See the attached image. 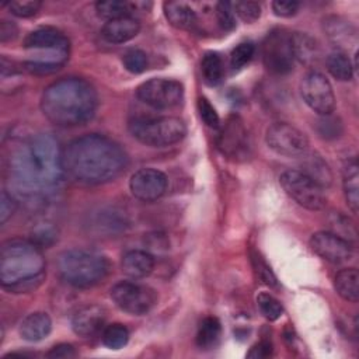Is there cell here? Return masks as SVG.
Here are the masks:
<instances>
[{"label":"cell","mask_w":359,"mask_h":359,"mask_svg":"<svg viewBox=\"0 0 359 359\" xmlns=\"http://www.w3.org/2000/svg\"><path fill=\"white\" fill-rule=\"evenodd\" d=\"M10 180L24 195H41L56 188L65 172L63 149L50 133L24 140L10 156Z\"/></svg>","instance_id":"obj_1"},{"label":"cell","mask_w":359,"mask_h":359,"mask_svg":"<svg viewBox=\"0 0 359 359\" xmlns=\"http://www.w3.org/2000/svg\"><path fill=\"white\" fill-rule=\"evenodd\" d=\"M128 165L125 150L112 139L88 133L63 149L65 172L74 181L100 185L115 180Z\"/></svg>","instance_id":"obj_2"},{"label":"cell","mask_w":359,"mask_h":359,"mask_svg":"<svg viewBox=\"0 0 359 359\" xmlns=\"http://www.w3.org/2000/svg\"><path fill=\"white\" fill-rule=\"evenodd\" d=\"M98 105L95 88L84 79L63 77L41 95V111L56 126L69 128L90 121Z\"/></svg>","instance_id":"obj_3"},{"label":"cell","mask_w":359,"mask_h":359,"mask_svg":"<svg viewBox=\"0 0 359 359\" xmlns=\"http://www.w3.org/2000/svg\"><path fill=\"white\" fill-rule=\"evenodd\" d=\"M45 258L29 240L13 238L0 248V282L10 293H29L45 280Z\"/></svg>","instance_id":"obj_4"},{"label":"cell","mask_w":359,"mask_h":359,"mask_svg":"<svg viewBox=\"0 0 359 359\" xmlns=\"http://www.w3.org/2000/svg\"><path fill=\"white\" fill-rule=\"evenodd\" d=\"M56 266L66 283L74 287H91L107 276L109 264L100 252L73 248L57 257Z\"/></svg>","instance_id":"obj_5"},{"label":"cell","mask_w":359,"mask_h":359,"mask_svg":"<svg viewBox=\"0 0 359 359\" xmlns=\"http://www.w3.org/2000/svg\"><path fill=\"white\" fill-rule=\"evenodd\" d=\"M128 129L137 142L151 147L175 144L187 135L184 121L177 116L135 118L129 122Z\"/></svg>","instance_id":"obj_6"},{"label":"cell","mask_w":359,"mask_h":359,"mask_svg":"<svg viewBox=\"0 0 359 359\" xmlns=\"http://www.w3.org/2000/svg\"><path fill=\"white\" fill-rule=\"evenodd\" d=\"M24 48L35 52L32 62L59 70L69 56L67 36L52 27H41L29 32L24 39Z\"/></svg>","instance_id":"obj_7"},{"label":"cell","mask_w":359,"mask_h":359,"mask_svg":"<svg viewBox=\"0 0 359 359\" xmlns=\"http://www.w3.org/2000/svg\"><path fill=\"white\" fill-rule=\"evenodd\" d=\"M279 182L283 191L300 206L309 210H321L327 205L324 188L299 170H286Z\"/></svg>","instance_id":"obj_8"},{"label":"cell","mask_w":359,"mask_h":359,"mask_svg":"<svg viewBox=\"0 0 359 359\" xmlns=\"http://www.w3.org/2000/svg\"><path fill=\"white\" fill-rule=\"evenodd\" d=\"M112 302L125 313L143 316L157 303V292L146 285L135 282H119L111 287Z\"/></svg>","instance_id":"obj_9"},{"label":"cell","mask_w":359,"mask_h":359,"mask_svg":"<svg viewBox=\"0 0 359 359\" xmlns=\"http://www.w3.org/2000/svg\"><path fill=\"white\" fill-rule=\"evenodd\" d=\"M262 60L268 72L273 74H286L293 69L292 34L285 29L271 31L262 43Z\"/></svg>","instance_id":"obj_10"},{"label":"cell","mask_w":359,"mask_h":359,"mask_svg":"<svg viewBox=\"0 0 359 359\" xmlns=\"http://www.w3.org/2000/svg\"><path fill=\"white\" fill-rule=\"evenodd\" d=\"M137 98L156 109L177 107L184 98V87L180 81L154 77L142 83L136 90Z\"/></svg>","instance_id":"obj_11"},{"label":"cell","mask_w":359,"mask_h":359,"mask_svg":"<svg viewBox=\"0 0 359 359\" xmlns=\"http://www.w3.org/2000/svg\"><path fill=\"white\" fill-rule=\"evenodd\" d=\"M265 142L272 151L283 157H300L309 149L307 136L287 122L269 125L265 132Z\"/></svg>","instance_id":"obj_12"},{"label":"cell","mask_w":359,"mask_h":359,"mask_svg":"<svg viewBox=\"0 0 359 359\" xmlns=\"http://www.w3.org/2000/svg\"><path fill=\"white\" fill-rule=\"evenodd\" d=\"M300 94L303 101L320 116L330 115L335 109L332 86L320 72H310L302 79Z\"/></svg>","instance_id":"obj_13"},{"label":"cell","mask_w":359,"mask_h":359,"mask_svg":"<svg viewBox=\"0 0 359 359\" xmlns=\"http://www.w3.org/2000/svg\"><path fill=\"white\" fill-rule=\"evenodd\" d=\"M310 248L331 264H342L352 258L353 245L331 231H317L310 237Z\"/></svg>","instance_id":"obj_14"},{"label":"cell","mask_w":359,"mask_h":359,"mask_svg":"<svg viewBox=\"0 0 359 359\" xmlns=\"http://www.w3.org/2000/svg\"><path fill=\"white\" fill-rule=\"evenodd\" d=\"M129 188L135 198L143 202H153L164 195L167 177L156 168H140L132 174Z\"/></svg>","instance_id":"obj_15"},{"label":"cell","mask_w":359,"mask_h":359,"mask_svg":"<svg viewBox=\"0 0 359 359\" xmlns=\"http://www.w3.org/2000/svg\"><path fill=\"white\" fill-rule=\"evenodd\" d=\"M217 147L227 157H243L248 149V133L238 116H231L222 126L217 136Z\"/></svg>","instance_id":"obj_16"},{"label":"cell","mask_w":359,"mask_h":359,"mask_svg":"<svg viewBox=\"0 0 359 359\" xmlns=\"http://www.w3.org/2000/svg\"><path fill=\"white\" fill-rule=\"evenodd\" d=\"M105 323V310L98 304L79 309L72 318V330L79 337L87 338L97 334Z\"/></svg>","instance_id":"obj_17"},{"label":"cell","mask_w":359,"mask_h":359,"mask_svg":"<svg viewBox=\"0 0 359 359\" xmlns=\"http://www.w3.org/2000/svg\"><path fill=\"white\" fill-rule=\"evenodd\" d=\"M140 31V22L133 15L109 20L102 25L101 35L109 43H123L133 39Z\"/></svg>","instance_id":"obj_18"},{"label":"cell","mask_w":359,"mask_h":359,"mask_svg":"<svg viewBox=\"0 0 359 359\" xmlns=\"http://www.w3.org/2000/svg\"><path fill=\"white\" fill-rule=\"evenodd\" d=\"M125 275L133 279L149 276L154 269V257L149 251L130 250L122 257L121 262Z\"/></svg>","instance_id":"obj_19"},{"label":"cell","mask_w":359,"mask_h":359,"mask_svg":"<svg viewBox=\"0 0 359 359\" xmlns=\"http://www.w3.org/2000/svg\"><path fill=\"white\" fill-rule=\"evenodd\" d=\"M52 330V320L43 311H35L28 314L18 327V332L22 339L29 342H38L49 335Z\"/></svg>","instance_id":"obj_20"},{"label":"cell","mask_w":359,"mask_h":359,"mask_svg":"<svg viewBox=\"0 0 359 359\" xmlns=\"http://www.w3.org/2000/svg\"><path fill=\"white\" fill-rule=\"evenodd\" d=\"M293 56L303 65H313L320 56V48L317 41L304 32L292 34Z\"/></svg>","instance_id":"obj_21"},{"label":"cell","mask_w":359,"mask_h":359,"mask_svg":"<svg viewBox=\"0 0 359 359\" xmlns=\"http://www.w3.org/2000/svg\"><path fill=\"white\" fill-rule=\"evenodd\" d=\"M335 292L348 302L356 303L359 299V272L356 268L341 269L334 278Z\"/></svg>","instance_id":"obj_22"},{"label":"cell","mask_w":359,"mask_h":359,"mask_svg":"<svg viewBox=\"0 0 359 359\" xmlns=\"http://www.w3.org/2000/svg\"><path fill=\"white\" fill-rule=\"evenodd\" d=\"M164 15L168 22L180 29L191 28L196 22L195 11L185 3L167 1L164 3Z\"/></svg>","instance_id":"obj_23"},{"label":"cell","mask_w":359,"mask_h":359,"mask_svg":"<svg viewBox=\"0 0 359 359\" xmlns=\"http://www.w3.org/2000/svg\"><path fill=\"white\" fill-rule=\"evenodd\" d=\"M344 194L352 213L359 210V174L356 160H351L344 167Z\"/></svg>","instance_id":"obj_24"},{"label":"cell","mask_w":359,"mask_h":359,"mask_svg":"<svg viewBox=\"0 0 359 359\" xmlns=\"http://www.w3.org/2000/svg\"><path fill=\"white\" fill-rule=\"evenodd\" d=\"M302 172L314 180L318 185L330 187L332 182V172L328 167V164L318 156V154H310L306 156V160L303 163Z\"/></svg>","instance_id":"obj_25"},{"label":"cell","mask_w":359,"mask_h":359,"mask_svg":"<svg viewBox=\"0 0 359 359\" xmlns=\"http://www.w3.org/2000/svg\"><path fill=\"white\" fill-rule=\"evenodd\" d=\"M222 334V325L220 321L216 317H205L196 332V345L201 349H210L216 346V344L220 339Z\"/></svg>","instance_id":"obj_26"},{"label":"cell","mask_w":359,"mask_h":359,"mask_svg":"<svg viewBox=\"0 0 359 359\" xmlns=\"http://www.w3.org/2000/svg\"><path fill=\"white\" fill-rule=\"evenodd\" d=\"M327 69L339 81H349L353 76V66L346 53L335 50L327 57Z\"/></svg>","instance_id":"obj_27"},{"label":"cell","mask_w":359,"mask_h":359,"mask_svg":"<svg viewBox=\"0 0 359 359\" xmlns=\"http://www.w3.org/2000/svg\"><path fill=\"white\" fill-rule=\"evenodd\" d=\"M203 80L209 86H217L223 79V62L216 52H206L201 60Z\"/></svg>","instance_id":"obj_28"},{"label":"cell","mask_w":359,"mask_h":359,"mask_svg":"<svg viewBox=\"0 0 359 359\" xmlns=\"http://www.w3.org/2000/svg\"><path fill=\"white\" fill-rule=\"evenodd\" d=\"M97 14L101 18H105L107 21L132 15L133 4L129 1H121V0H102L95 3Z\"/></svg>","instance_id":"obj_29"},{"label":"cell","mask_w":359,"mask_h":359,"mask_svg":"<svg viewBox=\"0 0 359 359\" xmlns=\"http://www.w3.org/2000/svg\"><path fill=\"white\" fill-rule=\"evenodd\" d=\"M102 344L109 349H121L129 341V331L123 324L114 323L104 328L102 331Z\"/></svg>","instance_id":"obj_30"},{"label":"cell","mask_w":359,"mask_h":359,"mask_svg":"<svg viewBox=\"0 0 359 359\" xmlns=\"http://www.w3.org/2000/svg\"><path fill=\"white\" fill-rule=\"evenodd\" d=\"M328 223L331 227V233L339 236L341 238L349 241L351 244L356 241V227L349 217L341 213H332L330 216Z\"/></svg>","instance_id":"obj_31"},{"label":"cell","mask_w":359,"mask_h":359,"mask_svg":"<svg viewBox=\"0 0 359 359\" xmlns=\"http://www.w3.org/2000/svg\"><path fill=\"white\" fill-rule=\"evenodd\" d=\"M250 257H251V264H252V268H254V272H255L257 278L264 285H266L269 287L278 286V279H276L273 271L266 264V261L261 257V254L258 251H251Z\"/></svg>","instance_id":"obj_32"},{"label":"cell","mask_w":359,"mask_h":359,"mask_svg":"<svg viewBox=\"0 0 359 359\" xmlns=\"http://www.w3.org/2000/svg\"><path fill=\"white\" fill-rule=\"evenodd\" d=\"M257 304L261 314L269 321L278 320L283 313V307L279 303V300L269 293H259L257 296Z\"/></svg>","instance_id":"obj_33"},{"label":"cell","mask_w":359,"mask_h":359,"mask_svg":"<svg viewBox=\"0 0 359 359\" xmlns=\"http://www.w3.org/2000/svg\"><path fill=\"white\" fill-rule=\"evenodd\" d=\"M122 63L128 72H130L133 74H139L147 69L149 60H147V55L143 50L129 49L123 53Z\"/></svg>","instance_id":"obj_34"},{"label":"cell","mask_w":359,"mask_h":359,"mask_svg":"<svg viewBox=\"0 0 359 359\" xmlns=\"http://www.w3.org/2000/svg\"><path fill=\"white\" fill-rule=\"evenodd\" d=\"M316 130L323 139H335L342 133V122L332 114L323 115L316 123Z\"/></svg>","instance_id":"obj_35"},{"label":"cell","mask_w":359,"mask_h":359,"mask_svg":"<svg viewBox=\"0 0 359 359\" xmlns=\"http://www.w3.org/2000/svg\"><path fill=\"white\" fill-rule=\"evenodd\" d=\"M254 45L251 42H241L238 43L230 53V66L234 70L244 67L254 56Z\"/></svg>","instance_id":"obj_36"},{"label":"cell","mask_w":359,"mask_h":359,"mask_svg":"<svg viewBox=\"0 0 359 359\" xmlns=\"http://www.w3.org/2000/svg\"><path fill=\"white\" fill-rule=\"evenodd\" d=\"M7 6L13 15L27 18L35 15L39 11L42 3L38 0H13Z\"/></svg>","instance_id":"obj_37"},{"label":"cell","mask_w":359,"mask_h":359,"mask_svg":"<svg viewBox=\"0 0 359 359\" xmlns=\"http://www.w3.org/2000/svg\"><path fill=\"white\" fill-rule=\"evenodd\" d=\"M233 11L245 22H254L261 17V6L257 1H236Z\"/></svg>","instance_id":"obj_38"},{"label":"cell","mask_w":359,"mask_h":359,"mask_svg":"<svg viewBox=\"0 0 359 359\" xmlns=\"http://www.w3.org/2000/svg\"><path fill=\"white\" fill-rule=\"evenodd\" d=\"M216 18L222 29L224 31H231L236 27V20H234V11L231 3L227 1H220L216 4Z\"/></svg>","instance_id":"obj_39"},{"label":"cell","mask_w":359,"mask_h":359,"mask_svg":"<svg viewBox=\"0 0 359 359\" xmlns=\"http://www.w3.org/2000/svg\"><path fill=\"white\" fill-rule=\"evenodd\" d=\"M198 111H199V116L203 121V123L209 128H215L217 129L220 126V119L219 115L216 112V109L213 108V105L203 97L198 98Z\"/></svg>","instance_id":"obj_40"},{"label":"cell","mask_w":359,"mask_h":359,"mask_svg":"<svg viewBox=\"0 0 359 359\" xmlns=\"http://www.w3.org/2000/svg\"><path fill=\"white\" fill-rule=\"evenodd\" d=\"M327 25H328L327 34H328V36H330L334 42L339 43L342 39H344V41L349 39V28H351L349 24H348V25H346V24H342L338 18H334L332 22L327 21Z\"/></svg>","instance_id":"obj_41"},{"label":"cell","mask_w":359,"mask_h":359,"mask_svg":"<svg viewBox=\"0 0 359 359\" xmlns=\"http://www.w3.org/2000/svg\"><path fill=\"white\" fill-rule=\"evenodd\" d=\"M17 209V201L11 194L7 191H1V198H0V223L4 224L15 212Z\"/></svg>","instance_id":"obj_42"},{"label":"cell","mask_w":359,"mask_h":359,"mask_svg":"<svg viewBox=\"0 0 359 359\" xmlns=\"http://www.w3.org/2000/svg\"><path fill=\"white\" fill-rule=\"evenodd\" d=\"M300 4L292 0H275L272 3V10L278 17H292L299 11Z\"/></svg>","instance_id":"obj_43"},{"label":"cell","mask_w":359,"mask_h":359,"mask_svg":"<svg viewBox=\"0 0 359 359\" xmlns=\"http://www.w3.org/2000/svg\"><path fill=\"white\" fill-rule=\"evenodd\" d=\"M77 353L74 351V348L70 345V344H59L56 346H53L48 353L46 356L48 358H74Z\"/></svg>","instance_id":"obj_44"},{"label":"cell","mask_w":359,"mask_h":359,"mask_svg":"<svg viewBox=\"0 0 359 359\" xmlns=\"http://www.w3.org/2000/svg\"><path fill=\"white\" fill-rule=\"evenodd\" d=\"M272 353V346H271V344L268 342V341H261V342H258V344H255L252 348H251V351L248 352V358H258V359H261V358H266V356H269Z\"/></svg>","instance_id":"obj_45"},{"label":"cell","mask_w":359,"mask_h":359,"mask_svg":"<svg viewBox=\"0 0 359 359\" xmlns=\"http://www.w3.org/2000/svg\"><path fill=\"white\" fill-rule=\"evenodd\" d=\"M17 35V27L13 22L3 21L0 25V39L4 42L7 39H13Z\"/></svg>","instance_id":"obj_46"}]
</instances>
